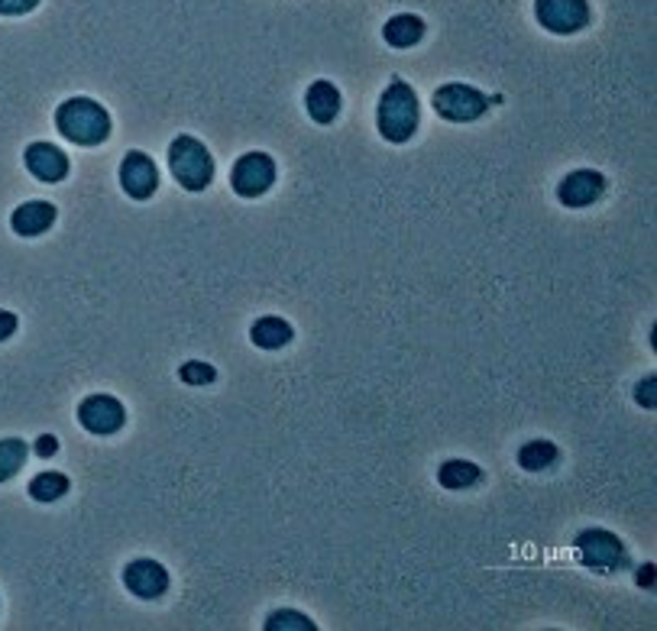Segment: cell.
I'll list each match as a JSON object with an SVG mask.
<instances>
[{
    "instance_id": "22",
    "label": "cell",
    "mask_w": 657,
    "mask_h": 631,
    "mask_svg": "<svg viewBox=\"0 0 657 631\" xmlns=\"http://www.w3.org/2000/svg\"><path fill=\"white\" fill-rule=\"evenodd\" d=\"M178 376H181V382H188V385H208V382H215V379H218V373H215V366H211V363L191 360V363H185V366L178 370Z\"/></svg>"
},
{
    "instance_id": "14",
    "label": "cell",
    "mask_w": 657,
    "mask_h": 631,
    "mask_svg": "<svg viewBox=\"0 0 657 631\" xmlns=\"http://www.w3.org/2000/svg\"><path fill=\"white\" fill-rule=\"evenodd\" d=\"M341 91L334 87L331 82H314L307 87L305 94V107L307 114H311V121H317V124H331L337 114H341Z\"/></svg>"
},
{
    "instance_id": "10",
    "label": "cell",
    "mask_w": 657,
    "mask_h": 631,
    "mask_svg": "<svg viewBox=\"0 0 657 631\" xmlns=\"http://www.w3.org/2000/svg\"><path fill=\"white\" fill-rule=\"evenodd\" d=\"M606 192V178L593 168H576L557 185V201L564 208H590L603 198Z\"/></svg>"
},
{
    "instance_id": "21",
    "label": "cell",
    "mask_w": 657,
    "mask_h": 631,
    "mask_svg": "<svg viewBox=\"0 0 657 631\" xmlns=\"http://www.w3.org/2000/svg\"><path fill=\"white\" fill-rule=\"evenodd\" d=\"M265 631H314V622L302 616V612H292V609H279L265 619Z\"/></svg>"
},
{
    "instance_id": "12",
    "label": "cell",
    "mask_w": 657,
    "mask_h": 631,
    "mask_svg": "<svg viewBox=\"0 0 657 631\" xmlns=\"http://www.w3.org/2000/svg\"><path fill=\"white\" fill-rule=\"evenodd\" d=\"M23 163L45 185H55V182H62L69 175V156L59 146H52V143H33V146H27Z\"/></svg>"
},
{
    "instance_id": "18",
    "label": "cell",
    "mask_w": 657,
    "mask_h": 631,
    "mask_svg": "<svg viewBox=\"0 0 657 631\" xmlns=\"http://www.w3.org/2000/svg\"><path fill=\"white\" fill-rule=\"evenodd\" d=\"M561 457V451L551 441H528L525 447L519 451V466L528 473H541L548 466H554Z\"/></svg>"
},
{
    "instance_id": "25",
    "label": "cell",
    "mask_w": 657,
    "mask_h": 631,
    "mask_svg": "<svg viewBox=\"0 0 657 631\" xmlns=\"http://www.w3.org/2000/svg\"><path fill=\"white\" fill-rule=\"evenodd\" d=\"M33 451H36V457H43V461H49V457H52V454L59 451V441H55L52 434H43V437L36 441V447H33Z\"/></svg>"
},
{
    "instance_id": "11",
    "label": "cell",
    "mask_w": 657,
    "mask_h": 631,
    "mask_svg": "<svg viewBox=\"0 0 657 631\" xmlns=\"http://www.w3.org/2000/svg\"><path fill=\"white\" fill-rule=\"evenodd\" d=\"M124 583L139 599H159L169 589V570L159 560H133L124 567Z\"/></svg>"
},
{
    "instance_id": "1",
    "label": "cell",
    "mask_w": 657,
    "mask_h": 631,
    "mask_svg": "<svg viewBox=\"0 0 657 631\" xmlns=\"http://www.w3.org/2000/svg\"><path fill=\"white\" fill-rule=\"evenodd\" d=\"M418 94L411 84H405L401 79H393L389 87L379 97L376 107V126L383 133V139L389 143H408L418 130Z\"/></svg>"
},
{
    "instance_id": "17",
    "label": "cell",
    "mask_w": 657,
    "mask_h": 631,
    "mask_svg": "<svg viewBox=\"0 0 657 631\" xmlns=\"http://www.w3.org/2000/svg\"><path fill=\"white\" fill-rule=\"evenodd\" d=\"M482 479V469L470 461H447L440 463L438 483L444 489H470Z\"/></svg>"
},
{
    "instance_id": "16",
    "label": "cell",
    "mask_w": 657,
    "mask_h": 631,
    "mask_svg": "<svg viewBox=\"0 0 657 631\" xmlns=\"http://www.w3.org/2000/svg\"><path fill=\"white\" fill-rule=\"evenodd\" d=\"M383 37L389 45L395 49H408V45H415V42L425 37V23H421V17H415V13H398L393 17L386 27H383Z\"/></svg>"
},
{
    "instance_id": "26",
    "label": "cell",
    "mask_w": 657,
    "mask_h": 631,
    "mask_svg": "<svg viewBox=\"0 0 657 631\" xmlns=\"http://www.w3.org/2000/svg\"><path fill=\"white\" fill-rule=\"evenodd\" d=\"M13 331H17V314L13 311H0V343L10 340Z\"/></svg>"
},
{
    "instance_id": "13",
    "label": "cell",
    "mask_w": 657,
    "mask_h": 631,
    "mask_svg": "<svg viewBox=\"0 0 657 631\" xmlns=\"http://www.w3.org/2000/svg\"><path fill=\"white\" fill-rule=\"evenodd\" d=\"M55 217H59L55 205H49V201H27V205H20V208L13 210L10 227L20 237H40V234H45L55 224Z\"/></svg>"
},
{
    "instance_id": "24",
    "label": "cell",
    "mask_w": 657,
    "mask_h": 631,
    "mask_svg": "<svg viewBox=\"0 0 657 631\" xmlns=\"http://www.w3.org/2000/svg\"><path fill=\"white\" fill-rule=\"evenodd\" d=\"M40 0H0V13L3 17H20V13H30L36 10Z\"/></svg>"
},
{
    "instance_id": "2",
    "label": "cell",
    "mask_w": 657,
    "mask_h": 631,
    "mask_svg": "<svg viewBox=\"0 0 657 631\" xmlns=\"http://www.w3.org/2000/svg\"><path fill=\"white\" fill-rule=\"evenodd\" d=\"M55 126L75 146H97L111 136V114L91 97H69L55 111Z\"/></svg>"
},
{
    "instance_id": "5",
    "label": "cell",
    "mask_w": 657,
    "mask_h": 631,
    "mask_svg": "<svg viewBox=\"0 0 657 631\" xmlns=\"http://www.w3.org/2000/svg\"><path fill=\"white\" fill-rule=\"evenodd\" d=\"M431 104H435V111H438V117L444 121H450V124H473V121H480L482 114L489 111V97L477 91V87H470V84H444L435 91V97H431Z\"/></svg>"
},
{
    "instance_id": "7",
    "label": "cell",
    "mask_w": 657,
    "mask_h": 631,
    "mask_svg": "<svg viewBox=\"0 0 657 631\" xmlns=\"http://www.w3.org/2000/svg\"><path fill=\"white\" fill-rule=\"evenodd\" d=\"M275 182V163L265 153H247L233 163L230 185L240 198H260Z\"/></svg>"
},
{
    "instance_id": "6",
    "label": "cell",
    "mask_w": 657,
    "mask_h": 631,
    "mask_svg": "<svg viewBox=\"0 0 657 631\" xmlns=\"http://www.w3.org/2000/svg\"><path fill=\"white\" fill-rule=\"evenodd\" d=\"M534 13H538V23L557 37H570V33H580L583 27H590L586 0H538Z\"/></svg>"
},
{
    "instance_id": "8",
    "label": "cell",
    "mask_w": 657,
    "mask_h": 631,
    "mask_svg": "<svg viewBox=\"0 0 657 631\" xmlns=\"http://www.w3.org/2000/svg\"><path fill=\"white\" fill-rule=\"evenodd\" d=\"M79 421L82 427L97 434V437H107V434H117L127 421V408L114 399V395H88L82 405H79Z\"/></svg>"
},
{
    "instance_id": "19",
    "label": "cell",
    "mask_w": 657,
    "mask_h": 631,
    "mask_svg": "<svg viewBox=\"0 0 657 631\" xmlns=\"http://www.w3.org/2000/svg\"><path fill=\"white\" fill-rule=\"evenodd\" d=\"M69 476L65 473H52V469H45L40 476H33V483H30V496L36 499V503H55V499H62L65 493H69Z\"/></svg>"
},
{
    "instance_id": "9",
    "label": "cell",
    "mask_w": 657,
    "mask_h": 631,
    "mask_svg": "<svg viewBox=\"0 0 657 631\" xmlns=\"http://www.w3.org/2000/svg\"><path fill=\"white\" fill-rule=\"evenodd\" d=\"M121 188L131 195L133 201L153 198L156 188H159V168H156V163L146 153H139V149L127 153L124 163H121Z\"/></svg>"
},
{
    "instance_id": "27",
    "label": "cell",
    "mask_w": 657,
    "mask_h": 631,
    "mask_svg": "<svg viewBox=\"0 0 657 631\" xmlns=\"http://www.w3.org/2000/svg\"><path fill=\"white\" fill-rule=\"evenodd\" d=\"M638 583H642V587H651V583H655V567H651V563H648V567H642Z\"/></svg>"
},
{
    "instance_id": "3",
    "label": "cell",
    "mask_w": 657,
    "mask_h": 631,
    "mask_svg": "<svg viewBox=\"0 0 657 631\" xmlns=\"http://www.w3.org/2000/svg\"><path fill=\"white\" fill-rule=\"evenodd\" d=\"M169 168L185 192H205L215 178V159L208 146L188 133H181L169 146Z\"/></svg>"
},
{
    "instance_id": "23",
    "label": "cell",
    "mask_w": 657,
    "mask_h": 631,
    "mask_svg": "<svg viewBox=\"0 0 657 631\" xmlns=\"http://www.w3.org/2000/svg\"><path fill=\"white\" fill-rule=\"evenodd\" d=\"M655 389H657V379L648 376L638 382V392H635V399H638V405L642 408H655Z\"/></svg>"
},
{
    "instance_id": "4",
    "label": "cell",
    "mask_w": 657,
    "mask_h": 631,
    "mask_svg": "<svg viewBox=\"0 0 657 631\" xmlns=\"http://www.w3.org/2000/svg\"><path fill=\"white\" fill-rule=\"evenodd\" d=\"M576 557L583 567L596 570V573H615L628 563V554H625V545L615 538L613 531L606 528H586L576 535Z\"/></svg>"
},
{
    "instance_id": "20",
    "label": "cell",
    "mask_w": 657,
    "mask_h": 631,
    "mask_svg": "<svg viewBox=\"0 0 657 631\" xmlns=\"http://www.w3.org/2000/svg\"><path fill=\"white\" fill-rule=\"evenodd\" d=\"M23 463H27V441H20V437L0 441V483L13 479Z\"/></svg>"
},
{
    "instance_id": "15",
    "label": "cell",
    "mask_w": 657,
    "mask_h": 631,
    "mask_svg": "<svg viewBox=\"0 0 657 631\" xmlns=\"http://www.w3.org/2000/svg\"><path fill=\"white\" fill-rule=\"evenodd\" d=\"M292 324L289 321H282V318H275V314H265L260 318L253 328H250V340L260 346V350H279V346H285V343H292Z\"/></svg>"
}]
</instances>
